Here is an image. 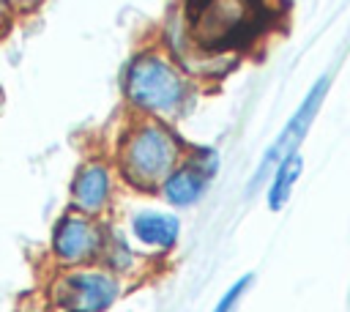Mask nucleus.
Masks as SVG:
<instances>
[{
	"label": "nucleus",
	"mask_w": 350,
	"mask_h": 312,
	"mask_svg": "<svg viewBox=\"0 0 350 312\" xmlns=\"http://www.w3.org/2000/svg\"><path fill=\"white\" fill-rule=\"evenodd\" d=\"M194 44L211 52L238 49L262 27L260 0H189Z\"/></svg>",
	"instance_id": "1"
},
{
	"label": "nucleus",
	"mask_w": 350,
	"mask_h": 312,
	"mask_svg": "<svg viewBox=\"0 0 350 312\" xmlns=\"http://www.w3.org/2000/svg\"><path fill=\"white\" fill-rule=\"evenodd\" d=\"M180 156L178 137L161 123H139L129 129L118 148V164L123 178L137 189H153L175 170Z\"/></svg>",
	"instance_id": "2"
},
{
	"label": "nucleus",
	"mask_w": 350,
	"mask_h": 312,
	"mask_svg": "<svg viewBox=\"0 0 350 312\" xmlns=\"http://www.w3.org/2000/svg\"><path fill=\"white\" fill-rule=\"evenodd\" d=\"M123 88L131 107L148 115H175L189 93L183 74L156 52L137 55L129 63Z\"/></svg>",
	"instance_id": "3"
},
{
	"label": "nucleus",
	"mask_w": 350,
	"mask_h": 312,
	"mask_svg": "<svg viewBox=\"0 0 350 312\" xmlns=\"http://www.w3.org/2000/svg\"><path fill=\"white\" fill-rule=\"evenodd\" d=\"M120 296L118 274L98 265H77L63 268L52 276L46 287V298L55 309L66 312H107Z\"/></svg>",
	"instance_id": "4"
},
{
	"label": "nucleus",
	"mask_w": 350,
	"mask_h": 312,
	"mask_svg": "<svg viewBox=\"0 0 350 312\" xmlns=\"http://www.w3.org/2000/svg\"><path fill=\"white\" fill-rule=\"evenodd\" d=\"M101 244H104V227L96 222V216L66 211L52 224L49 255L60 268L90 265L93 260H98Z\"/></svg>",
	"instance_id": "5"
},
{
	"label": "nucleus",
	"mask_w": 350,
	"mask_h": 312,
	"mask_svg": "<svg viewBox=\"0 0 350 312\" xmlns=\"http://www.w3.org/2000/svg\"><path fill=\"white\" fill-rule=\"evenodd\" d=\"M325 90H328V77H320V79L309 88V93H306V99L301 101V107L290 115V120L284 123V129L279 131V137L268 145L265 156L260 159V164H257V170H254V175H252V189H254L287 153L298 151L301 140L306 137V131H309V126H312V120H314V115H317V109H320V101H323Z\"/></svg>",
	"instance_id": "6"
},
{
	"label": "nucleus",
	"mask_w": 350,
	"mask_h": 312,
	"mask_svg": "<svg viewBox=\"0 0 350 312\" xmlns=\"http://www.w3.org/2000/svg\"><path fill=\"white\" fill-rule=\"evenodd\" d=\"M216 170H219V156L213 151H202L200 156L175 167L161 183L167 203L178 205V208L194 205L211 186V178L216 175Z\"/></svg>",
	"instance_id": "7"
},
{
	"label": "nucleus",
	"mask_w": 350,
	"mask_h": 312,
	"mask_svg": "<svg viewBox=\"0 0 350 312\" xmlns=\"http://www.w3.org/2000/svg\"><path fill=\"white\" fill-rule=\"evenodd\" d=\"M112 197V172L104 161H88L71 181V205L79 213L98 216Z\"/></svg>",
	"instance_id": "8"
},
{
	"label": "nucleus",
	"mask_w": 350,
	"mask_h": 312,
	"mask_svg": "<svg viewBox=\"0 0 350 312\" xmlns=\"http://www.w3.org/2000/svg\"><path fill=\"white\" fill-rule=\"evenodd\" d=\"M180 233V222L170 213H159V211H142L131 219V235L150 246V249H170L175 246Z\"/></svg>",
	"instance_id": "9"
},
{
	"label": "nucleus",
	"mask_w": 350,
	"mask_h": 312,
	"mask_svg": "<svg viewBox=\"0 0 350 312\" xmlns=\"http://www.w3.org/2000/svg\"><path fill=\"white\" fill-rule=\"evenodd\" d=\"M301 170H304V159H301L298 151L287 153L273 167V181H271V189H268V205H271V211H279L290 200V192H293L295 181L301 178Z\"/></svg>",
	"instance_id": "10"
},
{
	"label": "nucleus",
	"mask_w": 350,
	"mask_h": 312,
	"mask_svg": "<svg viewBox=\"0 0 350 312\" xmlns=\"http://www.w3.org/2000/svg\"><path fill=\"white\" fill-rule=\"evenodd\" d=\"M98 257L104 260L107 271H112V274H120V271L131 268V263H134V252L126 244V238L120 233H107V230H104V244H101Z\"/></svg>",
	"instance_id": "11"
},
{
	"label": "nucleus",
	"mask_w": 350,
	"mask_h": 312,
	"mask_svg": "<svg viewBox=\"0 0 350 312\" xmlns=\"http://www.w3.org/2000/svg\"><path fill=\"white\" fill-rule=\"evenodd\" d=\"M249 285H252V274H243L238 282H232V287L219 298V304L213 307V312H235V307H238V301L243 298V293L249 290Z\"/></svg>",
	"instance_id": "12"
},
{
	"label": "nucleus",
	"mask_w": 350,
	"mask_h": 312,
	"mask_svg": "<svg viewBox=\"0 0 350 312\" xmlns=\"http://www.w3.org/2000/svg\"><path fill=\"white\" fill-rule=\"evenodd\" d=\"M11 25H14V5L8 0H0V38L11 30Z\"/></svg>",
	"instance_id": "13"
},
{
	"label": "nucleus",
	"mask_w": 350,
	"mask_h": 312,
	"mask_svg": "<svg viewBox=\"0 0 350 312\" xmlns=\"http://www.w3.org/2000/svg\"><path fill=\"white\" fill-rule=\"evenodd\" d=\"M14 8H30V5H36L38 0H8Z\"/></svg>",
	"instance_id": "14"
},
{
	"label": "nucleus",
	"mask_w": 350,
	"mask_h": 312,
	"mask_svg": "<svg viewBox=\"0 0 350 312\" xmlns=\"http://www.w3.org/2000/svg\"><path fill=\"white\" fill-rule=\"evenodd\" d=\"M46 312H66V309H55V307H52V309H46Z\"/></svg>",
	"instance_id": "15"
}]
</instances>
